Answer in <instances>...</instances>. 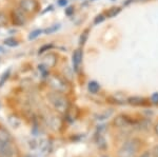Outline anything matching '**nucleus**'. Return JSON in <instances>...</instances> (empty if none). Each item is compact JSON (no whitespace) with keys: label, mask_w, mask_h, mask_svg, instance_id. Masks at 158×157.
<instances>
[{"label":"nucleus","mask_w":158,"mask_h":157,"mask_svg":"<svg viewBox=\"0 0 158 157\" xmlns=\"http://www.w3.org/2000/svg\"><path fill=\"white\" fill-rule=\"evenodd\" d=\"M141 148V140L138 138H130L123 143L117 152V157H135Z\"/></svg>","instance_id":"nucleus-1"},{"label":"nucleus","mask_w":158,"mask_h":157,"mask_svg":"<svg viewBox=\"0 0 158 157\" xmlns=\"http://www.w3.org/2000/svg\"><path fill=\"white\" fill-rule=\"evenodd\" d=\"M48 98H49L50 102L52 103V105L55 108V110L57 112H59L61 114L67 113L69 109V101L61 93L53 92L48 95Z\"/></svg>","instance_id":"nucleus-2"},{"label":"nucleus","mask_w":158,"mask_h":157,"mask_svg":"<svg viewBox=\"0 0 158 157\" xmlns=\"http://www.w3.org/2000/svg\"><path fill=\"white\" fill-rule=\"evenodd\" d=\"M49 81L50 87L55 91V92H59V93H63L68 90V85L65 83L64 80L62 78H60L59 76L56 75H51L48 79Z\"/></svg>","instance_id":"nucleus-3"},{"label":"nucleus","mask_w":158,"mask_h":157,"mask_svg":"<svg viewBox=\"0 0 158 157\" xmlns=\"http://www.w3.org/2000/svg\"><path fill=\"white\" fill-rule=\"evenodd\" d=\"M19 7L25 14H32L37 11L38 3L36 0H20Z\"/></svg>","instance_id":"nucleus-4"},{"label":"nucleus","mask_w":158,"mask_h":157,"mask_svg":"<svg viewBox=\"0 0 158 157\" xmlns=\"http://www.w3.org/2000/svg\"><path fill=\"white\" fill-rule=\"evenodd\" d=\"M13 22L14 24L21 27L27 22V17H25V13L22 11L20 7H17L13 11Z\"/></svg>","instance_id":"nucleus-5"},{"label":"nucleus","mask_w":158,"mask_h":157,"mask_svg":"<svg viewBox=\"0 0 158 157\" xmlns=\"http://www.w3.org/2000/svg\"><path fill=\"white\" fill-rule=\"evenodd\" d=\"M131 125L132 120L123 114H120V115L116 116V118H114V126L116 128H128Z\"/></svg>","instance_id":"nucleus-6"},{"label":"nucleus","mask_w":158,"mask_h":157,"mask_svg":"<svg viewBox=\"0 0 158 157\" xmlns=\"http://www.w3.org/2000/svg\"><path fill=\"white\" fill-rule=\"evenodd\" d=\"M82 61V52L80 50H76L73 53V67L76 72H78L80 63Z\"/></svg>","instance_id":"nucleus-7"},{"label":"nucleus","mask_w":158,"mask_h":157,"mask_svg":"<svg viewBox=\"0 0 158 157\" xmlns=\"http://www.w3.org/2000/svg\"><path fill=\"white\" fill-rule=\"evenodd\" d=\"M56 61H57V57H56V55L50 53V54H48L47 56H44V58H43L42 64L44 65L47 69H49V68L54 67V65L56 64Z\"/></svg>","instance_id":"nucleus-8"},{"label":"nucleus","mask_w":158,"mask_h":157,"mask_svg":"<svg viewBox=\"0 0 158 157\" xmlns=\"http://www.w3.org/2000/svg\"><path fill=\"white\" fill-rule=\"evenodd\" d=\"M128 103L132 105H141L144 103V98L138 97V96H134V97L128 98Z\"/></svg>","instance_id":"nucleus-9"},{"label":"nucleus","mask_w":158,"mask_h":157,"mask_svg":"<svg viewBox=\"0 0 158 157\" xmlns=\"http://www.w3.org/2000/svg\"><path fill=\"white\" fill-rule=\"evenodd\" d=\"M11 141V135L7 131L3 130V129H0V143H7Z\"/></svg>","instance_id":"nucleus-10"},{"label":"nucleus","mask_w":158,"mask_h":157,"mask_svg":"<svg viewBox=\"0 0 158 157\" xmlns=\"http://www.w3.org/2000/svg\"><path fill=\"white\" fill-rule=\"evenodd\" d=\"M88 89H89V92L90 93H92V94H96V93H98V91L100 90V85H99V83L96 81H90L89 82Z\"/></svg>","instance_id":"nucleus-11"},{"label":"nucleus","mask_w":158,"mask_h":157,"mask_svg":"<svg viewBox=\"0 0 158 157\" xmlns=\"http://www.w3.org/2000/svg\"><path fill=\"white\" fill-rule=\"evenodd\" d=\"M121 9L120 7H111V9L109 10L108 12H106V16L109 17V18H113V17H115L116 15H118L119 13H120Z\"/></svg>","instance_id":"nucleus-12"},{"label":"nucleus","mask_w":158,"mask_h":157,"mask_svg":"<svg viewBox=\"0 0 158 157\" xmlns=\"http://www.w3.org/2000/svg\"><path fill=\"white\" fill-rule=\"evenodd\" d=\"M4 44L10 48H14V47H17V45L19 44V42H18V40H16L15 38L11 37V38H6V39L4 40Z\"/></svg>","instance_id":"nucleus-13"},{"label":"nucleus","mask_w":158,"mask_h":157,"mask_svg":"<svg viewBox=\"0 0 158 157\" xmlns=\"http://www.w3.org/2000/svg\"><path fill=\"white\" fill-rule=\"evenodd\" d=\"M42 34V30H34V31H32L30 33L29 35V40H34L36 39L37 37H39L40 35Z\"/></svg>","instance_id":"nucleus-14"},{"label":"nucleus","mask_w":158,"mask_h":157,"mask_svg":"<svg viewBox=\"0 0 158 157\" xmlns=\"http://www.w3.org/2000/svg\"><path fill=\"white\" fill-rule=\"evenodd\" d=\"M59 27H60V24H54V25H52V27H48L47 30H44V32L45 34H52V33H54L56 32L57 30H59Z\"/></svg>","instance_id":"nucleus-15"},{"label":"nucleus","mask_w":158,"mask_h":157,"mask_svg":"<svg viewBox=\"0 0 158 157\" xmlns=\"http://www.w3.org/2000/svg\"><path fill=\"white\" fill-rule=\"evenodd\" d=\"M7 23V17L3 12H0V27H4Z\"/></svg>","instance_id":"nucleus-16"},{"label":"nucleus","mask_w":158,"mask_h":157,"mask_svg":"<svg viewBox=\"0 0 158 157\" xmlns=\"http://www.w3.org/2000/svg\"><path fill=\"white\" fill-rule=\"evenodd\" d=\"M53 48V44H44V45H42L41 48L39 49V51H38V54H43V53L45 52V51H49L51 50Z\"/></svg>","instance_id":"nucleus-17"},{"label":"nucleus","mask_w":158,"mask_h":157,"mask_svg":"<svg viewBox=\"0 0 158 157\" xmlns=\"http://www.w3.org/2000/svg\"><path fill=\"white\" fill-rule=\"evenodd\" d=\"M104 18H106V17H104L103 14H100V15H98V16H96V18L94 19V24H98V23H100V22H102Z\"/></svg>","instance_id":"nucleus-18"},{"label":"nucleus","mask_w":158,"mask_h":157,"mask_svg":"<svg viewBox=\"0 0 158 157\" xmlns=\"http://www.w3.org/2000/svg\"><path fill=\"white\" fill-rule=\"evenodd\" d=\"M10 72H11V70H7V72H6L3 75H2V78H1V79H0V87H1V85L4 83V81H6V80L7 79V78H9Z\"/></svg>","instance_id":"nucleus-19"},{"label":"nucleus","mask_w":158,"mask_h":157,"mask_svg":"<svg viewBox=\"0 0 158 157\" xmlns=\"http://www.w3.org/2000/svg\"><path fill=\"white\" fill-rule=\"evenodd\" d=\"M86 38H88V33L85 32L82 35H81V37H80V45H83V44L85 43Z\"/></svg>","instance_id":"nucleus-20"},{"label":"nucleus","mask_w":158,"mask_h":157,"mask_svg":"<svg viewBox=\"0 0 158 157\" xmlns=\"http://www.w3.org/2000/svg\"><path fill=\"white\" fill-rule=\"evenodd\" d=\"M151 100H152L153 103H155V105H158V93H154V94L152 95Z\"/></svg>","instance_id":"nucleus-21"},{"label":"nucleus","mask_w":158,"mask_h":157,"mask_svg":"<svg viewBox=\"0 0 158 157\" xmlns=\"http://www.w3.org/2000/svg\"><path fill=\"white\" fill-rule=\"evenodd\" d=\"M151 152H152L153 157H158V146H155Z\"/></svg>","instance_id":"nucleus-22"},{"label":"nucleus","mask_w":158,"mask_h":157,"mask_svg":"<svg viewBox=\"0 0 158 157\" xmlns=\"http://www.w3.org/2000/svg\"><path fill=\"white\" fill-rule=\"evenodd\" d=\"M139 157H153V155H152V152L146 151V152H143V153H142Z\"/></svg>","instance_id":"nucleus-23"},{"label":"nucleus","mask_w":158,"mask_h":157,"mask_svg":"<svg viewBox=\"0 0 158 157\" xmlns=\"http://www.w3.org/2000/svg\"><path fill=\"white\" fill-rule=\"evenodd\" d=\"M68 4V0H58V6H65Z\"/></svg>","instance_id":"nucleus-24"},{"label":"nucleus","mask_w":158,"mask_h":157,"mask_svg":"<svg viewBox=\"0 0 158 157\" xmlns=\"http://www.w3.org/2000/svg\"><path fill=\"white\" fill-rule=\"evenodd\" d=\"M73 12V7L72 6H70V7H69V9L67 10V14L68 15H71V13H72Z\"/></svg>","instance_id":"nucleus-25"},{"label":"nucleus","mask_w":158,"mask_h":157,"mask_svg":"<svg viewBox=\"0 0 158 157\" xmlns=\"http://www.w3.org/2000/svg\"><path fill=\"white\" fill-rule=\"evenodd\" d=\"M154 130H155V133H156L157 135H158V122L156 123V125H155V126H154Z\"/></svg>","instance_id":"nucleus-26"},{"label":"nucleus","mask_w":158,"mask_h":157,"mask_svg":"<svg viewBox=\"0 0 158 157\" xmlns=\"http://www.w3.org/2000/svg\"><path fill=\"white\" fill-rule=\"evenodd\" d=\"M4 145H6V143H0V153H1V151H2V149H3Z\"/></svg>","instance_id":"nucleus-27"},{"label":"nucleus","mask_w":158,"mask_h":157,"mask_svg":"<svg viewBox=\"0 0 158 157\" xmlns=\"http://www.w3.org/2000/svg\"><path fill=\"white\" fill-rule=\"evenodd\" d=\"M131 1H134V2H138V1H147V0H131Z\"/></svg>","instance_id":"nucleus-28"},{"label":"nucleus","mask_w":158,"mask_h":157,"mask_svg":"<svg viewBox=\"0 0 158 157\" xmlns=\"http://www.w3.org/2000/svg\"><path fill=\"white\" fill-rule=\"evenodd\" d=\"M1 52H3V49H2V48L0 47V53H1Z\"/></svg>","instance_id":"nucleus-29"}]
</instances>
